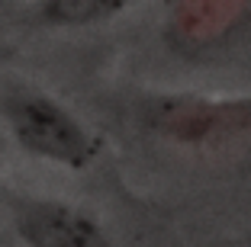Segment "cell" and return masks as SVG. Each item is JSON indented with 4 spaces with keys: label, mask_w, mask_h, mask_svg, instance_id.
<instances>
[{
    "label": "cell",
    "mask_w": 251,
    "mask_h": 247,
    "mask_svg": "<svg viewBox=\"0 0 251 247\" xmlns=\"http://www.w3.org/2000/svg\"><path fill=\"white\" fill-rule=\"evenodd\" d=\"M145 135L193 157H251V93L161 90L135 106Z\"/></svg>",
    "instance_id": "obj_1"
},
{
    "label": "cell",
    "mask_w": 251,
    "mask_h": 247,
    "mask_svg": "<svg viewBox=\"0 0 251 247\" xmlns=\"http://www.w3.org/2000/svg\"><path fill=\"white\" fill-rule=\"evenodd\" d=\"M0 122L23 154L81 174L100 157L103 138L68 103L32 80L0 84Z\"/></svg>",
    "instance_id": "obj_2"
},
{
    "label": "cell",
    "mask_w": 251,
    "mask_h": 247,
    "mask_svg": "<svg viewBox=\"0 0 251 247\" xmlns=\"http://www.w3.org/2000/svg\"><path fill=\"white\" fill-rule=\"evenodd\" d=\"M251 29V0H164L161 39L177 58H209Z\"/></svg>",
    "instance_id": "obj_3"
},
{
    "label": "cell",
    "mask_w": 251,
    "mask_h": 247,
    "mask_svg": "<svg viewBox=\"0 0 251 247\" xmlns=\"http://www.w3.org/2000/svg\"><path fill=\"white\" fill-rule=\"evenodd\" d=\"M7 212L23 247H113L103 222L68 199L10 189Z\"/></svg>",
    "instance_id": "obj_4"
},
{
    "label": "cell",
    "mask_w": 251,
    "mask_h": 247,
    "mask_svg": "<svg viewBox=\"0 0 251 247\" xmlns=\"http://www.w3.org/2000/svg\"><path fill=\"white\" fill-rule=\"evenodd\" d=\"M135 3L139 0H32V20L52 29H87L123 16Z\"/></svg>",
    "instance_id": "obj_5"
}]
</instances>
